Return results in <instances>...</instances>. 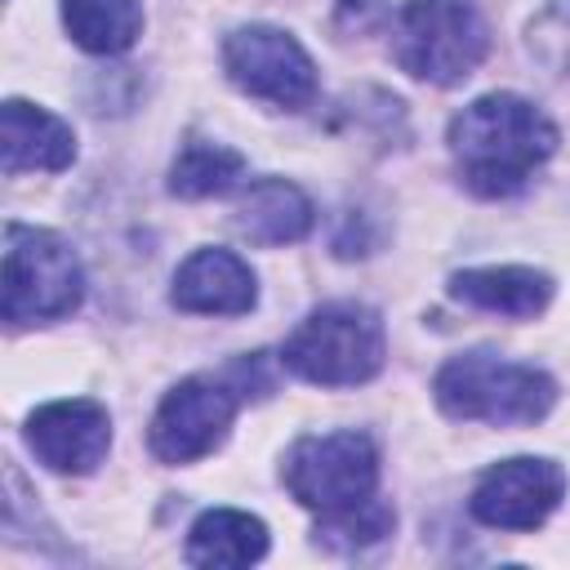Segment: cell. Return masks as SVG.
Masks as SVG:
<instances>
[{
	"instance_id": "14",
	"label": "cell",
	"mask_w": 570,
	"mask_h": 570,
	"mask_svg": "<svg viewBox=\"0 0 570 570\" xmlns=\"http://www.w3.org/2000/svg\"><path fill=\"white\" fill-rule=\"evenodd\" d=\"M232 223L249 245H298L312 232L316 209L298 183L267 174V178L245 183Z\"/></svg>"
},
{
	"instance_id": "18",
	"label": "cell",
	"mask_w": 570,
	"mask_h": 570,
	"mask_svg": "<svg viewBox=\"0 0 570 570\" xmlns=\"http://www.w3.org/2000/svg\"><path fill=\"white\" fill-rule=\"evenodd\" d=\"M392 525H396V512L383 499H365L356 508L325 512L316 521V543L321 548H334V552H356V548L383 543L392 534Z\"/></svg>"
},
{
	"instance_id": "7",
	"label": "cell",
	"mask_w": 570,
	"mask_h": 570,
	"mask_svg": "<svg viewBox=\"0 0 570 570\" xmlns=\"http://www.w3.org/2000/svg\"><path fill=\"white\" fill-rule=\"evenodd\" d=\"M240 401L245 396L227 374H187V379H178L151 414V428H147L151 454L160 463H174V468L214 454L227 441Z\"/></svg>"
},
{
	"instance_id": "6",
	"label": "cell",
	"mask_w": 570,
	"mask_h": 570,
	"mask_svg": "<svg viewBox=\"0 0 570 570\" xmlns=\"http://www.w3.org/2000/svg\"><path fill=\"white\" fill-rule=\"evenodd\" d=\"M281 481L321 517L356 508L379 490V445L356 428L298 436L281 459Z\"/></svg>"
},
{
	"instance_id": "2",
	"label": "cell",
	"mask_w": 570,
	"mask_h": 570,
	"mask_svg": "<svg viewBox=\"0 0 570 570\" xmlns=\"http://www.w3.org/2000/svg\"><path fill=\"white\" fill-rule=\"evenodd\" d=\"M436 410L459 423H490V428H530L552 414L557 383L548 370L508 361L494 352H459L432 379Z\"/></svg>"
},
{
	"instance_id": "5",
	"label": "cell",
	"mask_w": 570,
	"mask_h": 570,
	"mask_svg": "<svg viewBox=\"0 0 570 570\" xmlns=\"http://www.w3.org/2000/svg\"><path fill=\"white\" fill-rule=\"evenodd\" d=\"M85 267L76 249L49 232L9 223L4 227V267H0V312L9 325H49L80 307Z\"/></svg>"
},
{
	"instance_id": "1",
	"label": "cell",
	"mask_w": 570,
	"mask_h": 570,
	"mask_svg": "<svg viewBox=\"0 0 570 570\" xmlns=\"http://www.w3.org/2000/svg\"><path fill=\"white\" fill-rule=\"evenodd\" d=\"M459 183L481 200L517 196L557 151V125L521 94L494 89L472 98L445 129Z\"/></svg>"
},
{
	"instance_id": "12",
	"label": "cell",
	"mask_w": 570,
	"mask_h": 570,
	"mask_svg": "<svg viewBox=\"0 0 570 570\" xmlns=\"http://www.w3.org/2000/svg\"><path fill=\"white\" fill-rule=\"evenodd\" d=\"M76 160V129L53 116L49 107H36L27 98H4L0 107V169L4 174H58Z\"/></svg>"
},
{
	"instance_id": "13",
	"label": "cell",
	"mask_w": 570,
	"mask_h": 570,
	"mask_svg": "<svg viewBox=\"0 0 570 570\" xmlns=\"http://www.w3.org/2000/svg\"><path fill=\"white\" fill-rule=\"evenodd\" d=\"M450 298L494 312V316H512V321H530L543 316L552 303V276L525 263H499V267H463L450 276Z\"/></svg>"
},
{
	"instance_id": "11",
	"label": "cell",
	"mask_w": 570,
	"mask_h": 570,
	"mask_svg": "<svg viewBox=\"0 0 570 570\" xmlns=\"http://www.w3.org/2000/svg\"><path fill=\"white\" fill-rule=\"evenodd\" d=\"M169 303L191 316H245L258 303V281L236 249H191L169 285Z\"/></svg>"
},
{
	"instance_id": "8",
	"label": "cell",
	"mask_w": 570,
	"mask_h": 570,
	"mask_svg": "<svg viewBox=\"0 0 570 570\" xmlns=\"http://www.w3.org/2000/svg\"><path fill=\"white\" fill-rule=\"evenodd\" d=\"M223 71L227 80L281 111H298L316 98V62L312 53L272 22H249L223 36Z\"/></svg>"
},
{
	"instance_id": "19",
	"label": "cell",
	"mask_w": 570,
	"mask_h": 570,
	"mask_svg": "<svg viewBox=\"0 0 570 570\" xmlns=\"http://www.w3.org/2000/svg\"><path fill=\"white\" fill-rule=\"evenodd\" d=\"M530 53L557 71L561 80H570V0H552L534 22H530Z\"/></svg>"
},
{
	"instance_id": "3",
	"label": "cell",
	"mask_w": 570,
	"mask_h": 570,
	"mask_svg": "<svg viewBox=\"0 0 570 570\" xmlns=\"http://www.w3.org/2000/svg\"><path fill=\"white\" fill-rule=\"evenodd\" d=\"M387 361V330L370 303L334 298L312 307L281 343V365L316 387L370 383Z\"/></svg>"
},
{
	"instance_id": "4",
	"label": "cell",
	"mask_w": 570,
	"mask_h": 570,
	"mask_svg": "<svg viewBox=\"0 0 570 570\" xmlns=\"http://www.w3.org/2000/svg\"><path fill=\"white\" fill-rule=\"evenodd\" d=\"M490 53L485 13L472 0H405L392 22V58L405 76L450 89Z\"/></svg>"
},
{
	"instance_id": "9",
	"label": "cell",
	"mask_w": 570,
	"mask_h": 570,
	"mask_svg": "<svg viewBox=\"0 0 570 570\" xmlns=\"http://www.w3.org/2000/svg\"><path fill=\"white\" fill-rule=\"evenodd\" d=\"M566 468L543 454H512L490 463L468 499V512L490 530H539L566 499Z\"/></svg>"
},
{
	"instance_id": "10",
	"label": "cell",
	"mask_w": 570,
	"mask_h": 570,
	"mask_svg": "<svg viewBox=\"0 0 570 570\" xmlns=\"http://www.w3.org/2000/svg\"><path fill=\"white\" fill-rule=\"evenodd\" d=\"M22 432H27L31 454L49 472H62V476H89L111 450V414L107 405L89 396L49 401L31 410Z\"/></svg>"
},
{
	"instance_id": "16",
	"label": "cell",
	"mask_w": 570,
	"mask_h": 570,
	"mask_svg": "<svg viewBox=\"0 0 570 570\" xmlns=\"http://www.w3.org/2000/svg\"><path fill=\"white\" fill-rule=\"evenodd\" d=\"M62 27L85 53L111 58L142 36V0H62Z\"/></svg>"
},
{
	"instance_id": "17",
	"label": "cell",
	"mask_w": 570,
	"mask_h": 570,
	"mask_svg": "<svg viewBox=\"0 0 570 570\" xmlns=\"http://www.w3.org/2000/svg\"><path fill=\"white\" fill-rule=\"evenodd\" d=\"M245 183V156L214 138H187L169 165V191L178 200L227 196Z\"/></svg>"
},
{
	"instance_id": "15",
	"label": "cell",
	"mask_w": 570,
	"mask_h": 570,
	"mask_svg": "<svg viewBox=\"0 0 570 570\" xmlns=\"http://www.w3.org/2000/svg\"><path fill=\"white\" fill-rule=\"evenodd\" d=\"M267 525L240 508H209L187 530V561L200 570H240L267 557Z\"/></svg>"
}]
</instances>
